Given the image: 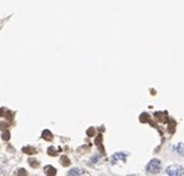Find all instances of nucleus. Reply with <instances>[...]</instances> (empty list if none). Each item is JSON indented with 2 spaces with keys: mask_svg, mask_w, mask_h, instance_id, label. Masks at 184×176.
Returning <instances> with one entry per match:
<instances>
[{
  "mask_svg": "<svg viewBox=\"0 0 184 176\" xmlns=\"http://www.w3.org/2000/svg\"><path fill=\"white\" fill-rule=\"evenodd\" d=\"M18 174H19V175H24V174H26V171L21 169V170H19V172H18Z\"/></svg>",
  "mask_w": 184,
  "mask_h": 176,
  "instance_id": "9d476101",
  "label": "nucleus"
},
{
  "mask_svg": "<svg viewBox=\"0 0 184 176\" xmlns=\"http://www.w3.org/2000/svg\"><path fill=\"white\" fill-rule=\"evenodd\" d=\"M166 172L169 176H182L184 175V168L180 166V165H171V166L167 168Z\"/></svg>",
  "mask_w": 184,
  "mask_h": 176,
  "instance_id": "f03ea898",
  "label": "nucleus"
},
{
  "mask_svg": "<svg viewBox=\"0 0 184 176\" xmlns=\"http://www.w3.org/2000/svg\"><path fill=\"white\" fill-rule=\"evenodd\" d=\"M173 150L180 156H184V143H178L177 145L173 146Z\"/></svg>",
  "mask_w": 184,
  "mask_h": 176,
  "instance_id": "20e7f679",
  "label": "nucleus"
},
{
  "mask_svg": "<svg viewBox=\"0 0 184 176\" xmlns=\"http://www.w3.org/2000/svg\"><path fill=\"white\" fill-rule=\"evenodd\" d=\"M126 156H127V154H124V153H117V154H114L113 156H112V164H116L118 160L126 161Z\"/></svg>",
  "mask_w": 184,
  "mask_h": 176,
  "instance_id": "7ed1b4c3",
  "label": "nucleus"
},
{
  "mask_svg": "<svg viewBox=\"0 0 184 176\" xmlns=\"http://www.w3.org/2000/svg\"><path fill=\"white\" fill-rule=\"evenodd\" d=\"M9 138H10L9 132H4V133H3V139H4V140H8Z\"/></svg>",
  "mask_w": 184,
  "mask_h": 176,
  "instance_id": "6e6552de",
  "label": "nucleus"
},
{
  "mask_svg": "<svg viewBox=\"0 0 184 176\" xmlns=\"http://www.w3.org/2000/svg\"><path fill=\"white\" fill-rule=\"evenodd\" d=\"M161 169H162V164L158 159H154V160H151V161L148 163V165H147V172L151 174V175H156V174H158L161 171Z\"/></svg>",
  "mask_w": 184,
  "mask_h": 176,
  "instance_id": "f257e3e1",
  "label": "nucleus"
},
{
  "mask_svg": "<svg viewBox=\"0 0 184 176\" xmlns=\"http://www.w3.org/2000/svg\"><path fill=\"white\" fill-rule=\"evenodd\" d=\"M98 160H99V156H98V155H96V156H93L91 159V164H96V161H98Z\"/></svg>",
  "mask_w": 184,
  "mask_h": 176,
  "instance_id": "1a4fd4ad",
  "label": "nucleus"
},
{
  "mask_svg": "<svg viewBox=\"0 0 184 176\" xmlns=\"http://www.w3.org/2000/svg\"><path fill=\"white\" fill-rule=\"evenodd\" d=\"M43 138L46 139V140H51V139H52L51 132H50V130H44V132H43Z\"/></svg>",
  "mask_w": 184,
  "mask_h": 176,
  "instance_id": "423d86ee",
  "label": "nucleus"
},
{
  "mask_svg": "<svg viewBox=\"0 0 184 176\" xmlns=\"http://www.w3.org/2000/svg\"><path fill=\"white\" fill-rule=\"evenodd\" d=\"M45 172H46L47 175H55V174H56V169L51 168V166H46V168H45Z\"/></svg>",
  "mask_w": 184,
  "mask_h": 176,
  "instance_id": "0eeeda50",
  "label": "nucleus"
},
{
  "mask_svg": "<svg viewBox=\"0 0 184 176\" xmlns=\"http://www.w3.org/2000/svg\"><path fill=\"white\" fill-rule=\"evenodd\" d=\"M87 172H86V170H83V169H78V168H76V169H72V170H70L69 171V176H73V175H86Z\"/></svg>",
  "mask_w": 184,
  "mask_h": 176,
  "instance_id": "39448f33",
  "label": "nucleus"
}]
</instances>
